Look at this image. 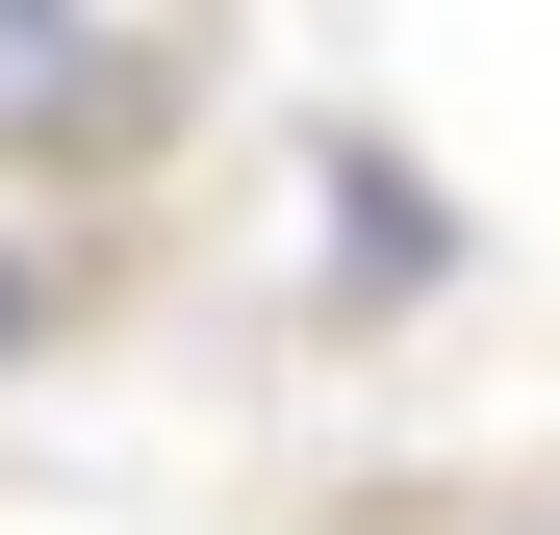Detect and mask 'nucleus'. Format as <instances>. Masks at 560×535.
<instances>
[{"label": "nucleus", "instance_id": "obj_1", "mask_svg": "<svg viewBox=\"0 0 560 535\" xmlns=\"http://www.w3.org/2000/svg\"><path fill=\"white\" fill-rule=\"evenodd\" d=\"M103 153H153V51L103 0H0V178H103Z\"/></svg>", "mask_w": 560, "mask_h": 535}, {"label": "nucleus", "instance_id": "obj_2", "mask_svg": "<svg viewBox=\"0 0 560 535\" xmlns=\"http://www.w3.org/2000/svg\"><path fill=\"white\" fill-rule=\"evenodd\" d=\"M51 306H77V255H26V230H0V357H26Z\"/></svg>", "mask_w": 560, "mask_h": 535}]
</instances>
